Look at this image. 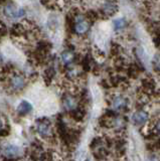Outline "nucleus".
Here are the masks:
<instances>
[{
    "mask_svg": "<svg viewBox=\"0 0 160 161\" xmlns=\"http://www.w3.org/2000/svg\"><path fill=\"white\" fill-rule=\"evenodd\" d=\"M26 84H27L26 78L24 77L22 74L15 73L11 75L10 79H9V88L15 93L22 91L25 88Z\"/></svg>",
    "mask_w": 160,
    "mask_h": 161,
    "instance_id": "2",
    "label": "nucleus"
},
{
    "mask_svg": "<svg viewBox=\"0 0 160 161\" xmlns=\"http://www.w3.org/2000/svg\"><path fill=\"white\" fill-rule=\"evenodd\" d=\"M90 28V24L88 19H86L84 16H76V19L74 21V30L76 31L78 34L83 35L85 33L88 32V30Z\"/></svg>",
    "mask_w": 160,
    "mask_h": 161,
    "instance_id": "5",
    "label": "nucleus"
},
{
    "mask_svg": "<svg viewBox=\"0 0 160 161\" xmlns=\"http://www.w3.org/2000/svg\"><path fill=\"white\" fill-rule=\"evenodd\" d=\"M129 105V101L126 97L122 95H117L113 97L111 101V109L114 112H123L127 108Z\"/></svg>",
    "mask_w": 160,
    "mask_h": 161,
    "instance_id": "3",
    "label": "nucleus"
},
{
    "mask_svg": "<svg viewBox=\"0 0 160 161\" xmlns=\"http://www.w3.org/2000/svg\"><path fill=\"white\" fill-rule=\"evenodd\" d=\"M153 67H154V69L160 74V57L159 55H156V57H155V58L153 60Z\"/></svg>",
    "mask_w": 160,
    "mask_h": 161,
    "instance_id": "13",
    "label": "nucleus"
},
{
    "mask_svg": "<svg viewBox=\"0 0 160 161\" xmlns=\"http://www.w3.org/2000/svg\"><path fill=\"white\" fill-rule=\"evenodd\" d=\"M36 132L37 133V135L42 139H51L53 136V129L52 126L51 124L48 120L41 118L36 121Z\"/></svg>",
    "mask_w": 160,
    "mask_h": 161,
    "instance_id": "1",
    "label": "nucleus"
},
{
    "mask_svg": "<svg viewBox=\"0 0 160 161\" xmlns=\"http://www.w3.org/2000/svg\"><path fill=\"white\" fill-rule=\"evenodd\" d=\"M63 108L66 109L68 112H73L74 110H76L79 106H78V100L76 99L74 96L72 95H66L63 99Z\"/></svg>",
    "mask_w": 160,
    "mask_h": 161,
    "instance_id": "7",
    "label": "nucleus"
},
{
    "mask_svg": "<svg viewBox=\"0 0 160 161\" xmlns=\"http://www.w3.org/2000/svg\"><path fill=\"white\" fill-rule=\"evenodd\" d=\"M155 85L154 80L151 78H145L142 80V89L143 91H145V93H148V92H152V91L155 90Z\"/></svg>",
    "mask_w": 160,
    "mask_h": 161,
    "instance_id": "10",
    "label": "nucleus"
},
{
    "mask_svg": "<svg viewBox=\"0 0 160 161\" xmlns=\"http://www.w3.org/2000/svg\"><path fill=\"white\" fill-rule=\"evenodd\" d=\"M146 161H158V158L154 154H151V155H149L147 157Z\"/></svg>",
    "mask_w": 160,
    "mask_h": 161,
    "instance_id": "15",
    "label": "nucleus"
},
{
    "mask_svg": "<svg viewBox=\"0 0 160 161\" xmlns=\"http://www.w3.org/2000/svg\"><path fill=\"white\" fill-rule=\"evenodd\" d=\"M74 54L73 52H71V50H64V52H63L61 54L62 64L63 65H66V67L71 64L74 62Z\"/></svg>",
    "mask_w": 160,
    "mask_h": 161,
    "instance_id": "9",
    "label": "nucleus"
},
{
    "mask_svg": "<svg viewBox=\"0 0 160 161\" xmlns=\"http://www.w3.org/2000/svg\"><path fill=\"white\" fill-rule=\"evenodd\" d=\"M1 153L3 157L7 159H14L20 154V148L17 145H14L12 143H6L2 146Z\"/></svg>",
    "mask_w": 160,
    "mask_h": 161,
    "instance_id": "4",
    "label": "nucleus"
},
{
    "mask_svg": "<svg viewBox=\"0 0 160 161\" xmlns=\"http://www.w3.org/2000/svg\"><path fill=\"white\" fill-rule=\"evenodd\" d=\"M127 26V21L125 18H117L113 21V27L116 31H121Z\"/></svg>",
    "mask_w": 160,
    "mask_h": 161,
    "instance_id": "12",
    "label": "nucleus"
},
{
    "mask_svg": "<svg viewBox=\"0 0 160 161\" xmlns=\"http://www.w3.org/2000/svg\"><path fill=\"white\" fill-rule=\"evenodd\" d=\"M31 111H32V105L25 100L21 101V102L17 105L16 112L20 116H26L30 113Z\"/></svg>",
    "mask_w": 160,
    "mask_h": 161,
    "instance_id": "8",
    "label": "nucleus"
},
{
    "mask_svg": "<svg viewBox=\"0 0 160 161\" xmlns=\"http://www.w3.org/2000/svg\"><path fill=\"white\" fill-rule=\"evenodd\" d=\"M85 116H86V111L83 108H80V106L76 110H74L73 112H71V117L73 118V120L76 121V122H82L85 118Z\"/></svg>",
    "mask_w": 160,
    "mask_h": 161,
    "instance_id": "11",
    "label": "nucleus"
},
{
    "mask_svg": "<svg viewBox=\"0 0 160 161\" xmlns=\"http://www.w3.org/2000/svg\"><path fill=\"white\" fill-rule=\"evenodd\" d=\"M156 147H157L158 149H160V139L156 142Z\"/></svg>",
    "mask_w": 160,
    "mask_h": 161,
    "instance_id": "16",
    "label": "nucleus"
},
{
    "mask_svg": "<svg viewBox=\"0 0 160 161\" xmlns=\"http://www.w3.org/2000/svg\"><path fill=\"white\" fill-rule=\"evenodd\" d=\"M131 121L135 126H143L149 121V114L143 109H139L132 114Z\"/></svg>",
    "mask_w": 160,
    "mask_h": 161,
    "instance_id": "6",
    "label": "nucleus"
},
{
    "mask_svg": "<svg viewBox=\"0 0 160 161\" xmlns=\"http://www.w3.org/2000/svg\"><path fill=\"white\" fill-rule=\"evenodd\" d=\"M154 130H155V132H156L158 135H160V119H158L156 122H155Z\"/></svg>",
    "mask_w": 160,
    "mask_h": 161,
    "instance_id": "14",
    "label": "nucleus"
}]
</instances>
